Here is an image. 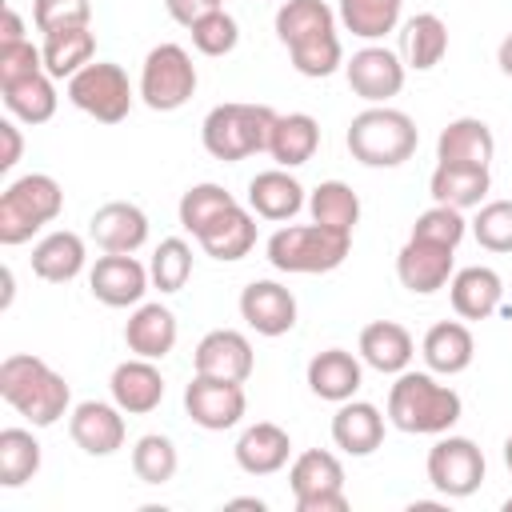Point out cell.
Segmentation results:
<instances>
[{
    "instance_id": "6da1fadb",
    "label": "cell",
    "mask_w": 512,
    "mask_h": 512,
    "mask_svg": "<svg viewBox=\"0 0 512 512\" xmlns=\"http://www.w3.org/2000/svg\"><path fill=\"white\" fill-rule=\"evenodd\" d=\"M0 396L20 416H28L36 428L56 424L68 412V400H72L64 376L52 372L40 356H28V352H16L0 364Z\"/></svg>"
},
{
    "instance_id": "7a4b0ae2",
    "label": "cell",
    "mask_w": 512,
    "mask_h": 512,
    "mask_svg": "<svg viewBox=\"0 0 512 512\" xmlns=\"http://www.w3.org/2000/svg\"><path fill=\"white\" fill-rule=\"evenodd\" d=\"M464 404L448 384H436L428 372H400L388 392V420L400 432L416 436H440L460 420Z\"/></svg>"
},
{
    "instance_id": "3957f363",
    "label": "cell",
    "mask_w": 512,
    "mask_h": 512,
    "mask_svg": "<svg viewBox=\"0 0 512 512\" xmlns=\"http://www.w3.org/2000/svg\"><path fill=\"white\" fill-rule=\"evenodd\" d=\"M416 144H420V132L412 116L388 104H372L348 124V152L368 168H396L416 152Z\"/></svg>"
},
{
    "instance_id": "277c9868",
    "label": "cell",
    "mask_w": 512,
    "mask_h": 512,
    "mask_svg": "<svg viewBox=\"0 0 512 512\" xmlns=\"http://www.w3.org/2000/svg\"><path fill=\"white\" fill-rule=\"evenodd\" d=\"M352 232H336L324 224H288L268 236V264L280 272H332L348 260Z\"/></svg>"
},
{
    "instance_id": "5b68a950",
    "label": "cell",
    "mask_w": 512,
    "mask_h": 512,
    "mask_svg": "<svg viewBox=\"0 0 512 512\" xmlns=\"http://www.w3.org/2000/svg\"><path fill=\"white\" fill-rule=\"evenodd\" d=\"M280 112H272L268 104H216L208 116H204V148L216 156V160H244V156H256V152H268V140H272V124H276Z\"/></svg>"
},
{
    "instance_id": "8992f818",
    "label": "cell",
    "mask_w": 512,
    "mask_h": 512,
    "mask_svg": "<svg viewBox=\"0 0 512 512\" xmlns=\"http://www.w3.org/2000/svg\"><path fill=\"white\" fill-rule=\"evenodd\" d=\"M64 208V192L48 172H28L12 180L0 196V244H24L32 232L52 224Z\"/></svg>"
},
{
    "instance_id": "52a82bcc",
    "label": "cell",
    "mask_w": 512,
    "mask_h": 512,
    "mask_svg": "<svg viewBox=\"0 0 512 512\" xmlns=\"http://www.w3.org/2000/svg\"><path fill=\"white\" fill-rule=\"evenodd\" d=\"M196 92V64L180 44H156L140 68V96L152 112H176Z\"/></svg>"
},
{
    "instance_id": "ba28073f",
    "label": "cell",
    "mask_w": 512,
    "mask_h": 512,
    "mask_svg": "<svg viewBox=\"0 0 512 512\" xmlns=\"http://www.w3.org/2000/svg\"><path fill=\"white\" fill-rule=\"evenodd\" d=\"M68 100L96 116L100 124H120L132 108V84H128V72L112 60H92L84 64L72 80H68Z\"/></svg>"
},
{
    "instance_id": "9c48e42d",
    "label": "cell",
    "mask_w": 512,
    "mask_h": 512,
    "mask_svg": "<svg viewBox=\"0 0 512 512\" xmlns=\"http://www.w3.org/2000/svg\"><path fill=\"white\" fill-rule=\"evenodd\" d=\"M428 480L440 496L464 500L484 484V452L468 436H440L428 452Z\"/></svg>"
},
{
    "instance_id": "30bf717a",
    "label": "cell",
    "mask_w": 512,
    "mask_h": 512,
    "mask_svg": "<svg viewBox=\"0 0 512 512\" xmlns=\"http://www.w3.org/2000/svg\"><path fill=\"white\" fill-rule=\"evenodd\" d=\"M184 408L192 416V424L208 428V432H224L232 424H240L248 400L244 388L236 380H220V376H192V384L184 388Z\"/></svg>"
},
{
    "instance_id": "8fae6325",
    "label": "cell",
    "mask_w": 512,
    "mask_h": 512,
    "mask_svg": "<svg viewBox=\"0 0 512 512\" xmlns=\"http://www.w3.org/2000/svg\"><path fill=\"white\" fill-rule=\"evenodd\" d=\"M148 268L132 256V252H104L96 264H92V296L108 308H128V304H140V296L148 292Z\"/></svg>"
},
{
    "instance_id": "7c38bea8",
    "label": "cell",
    "mask_w": 512,
    "mask_h": 512,
    "mask_svg": "<svg viewBox=\"0 0 512 512\" xmlns=\"http://www.w3.org/2000/svg\"><path fill=\"white\" fill-rule=\"evenodd\" d=\"M240 316L260 336H284L296 324V296L276 280H252L240 292Z\"/></svg>"
},
{
    "instance_id": "4fadbf2b",
    "label": "cell",
    "mask_w": 512,
    "mask_h": 512,
    "mask_svg": "<svg viewBox=\"0 0 512 512\" xmlns=\"http://www.w3.org/2000/svg\"><path fill=\"white\" fill-rule=\"evenodd\" d=\"M348 88L368 104H384L404 88V64L396 52L368 44L348 60Z\"/></svg>"
},
{
    "instance_id": "5bb4252c",
    "label": "cell",
    "mask_w": 512,
    "mask_h": 512,
    "mask_svg": "<svg viewBox=\"0 0 512 512\" xmlns=\"http://www.w3.org/2000/svg\"><path fill=\"white\" fill-rule=\"evenodd\" d=\"M452 252L444 244H428V240H412L396 252V276L408 292L416 296H432L436 288H444L452 280Z\"/></svg>"
},
{
    "instance_id": "9a60e30c",
    "label": "cell",
    "mask_w": 512,
    "mask_h": 512,
    "mask_svg": "<svg viewBox=\"0 0 512 512\" xmlns=\"http://www.w3.org/2000/svg\"><path fill=\"white\" fill-rule=\"evenodd\" d=\"M192 364L200 376H220V380L244 384L252 376V344L236 328H216L196 344Z\"/></svg>"
},
{
    "instance_id": "2e32d148",
    "label": "cell",
    "mask_w": 512,
    "mask_h": 512,
    "mask_svg": "<svg viewBox=\"0 0 512 512\" xmlns=\"http://www.w3.org/2000/svg\"><path fill=\"white\" fill-rule=\"evenodd\" d=\"M124 408L112 400H84L72 408V420H68V432L76 440V448H84L88 456H112L120 444H124Z\"/></svg>"
},
{
    "instance_id": "e0dca14e",
    "label": "cell",
    "mask_w": 512,
    "mask_h": 512,
    "mask_svg": "<svg viewBox=\"0 0 512 512\" xmlns=\"http://www.w3.org/2000/svg\"><path fill=\"white\" fill-rule=\"evenodd\" d=\"M108 388H112V400H116L128 416H144V412L160 408V400H164V376H160V368H156L152 360H144V356L116 364Z\"/></svg>"
},
{
    "instance_id": "ac0fdd59",
    "label": "cell",
    "mask_w": 512,
    "mask_h": 512,
    "mask_svg": "<svg viewBox=\"0 0 512 512\" xmlns=\"http://www.w3.org/2000/svg\"><path fill=\"white\" fill-rule=\"evenodd\" d=\"M448 296H452V308H456L460 320H488L500 308L504 280H500V272H492L484 264H472V268L452 272Z\"/></svg>"
},
{
    "instance_id": "d6986e66",
    "label": "cell",
    "mask_w": 512,
    "mask_h": 512,
    "mask_svg": "<svg viewBox=\"0 0 512 512\" xmlns=\"http://www.w3.org/2000/svg\"><path fill=\"white\" fill-rule=\"evenodd\" d=\"M332 440L348 456H372L384 444V416L368 400H344L332 416Z\"/></svg>"
},
{
    "instance_id": "ffe728a7",
    "label": "cell",
    "mask_w": 512,
    "mask_h": 512,
    "mask_svg": "<svg viewBox=\"0 0 512 512\" xmlns=\"http://www.w3.org/2000/svg\"><path fill=\"white\" fill-rule=\"evenodd\" d=\"M288 456H292V440L272 420H260V424L244 428V436L236 440V464L248 476H272L288 464Z\"/></svg>"
},
{
    "instance_id": "44dd1931",
    "label": "cell",
    "mask_w": 512,
    "mask_h": 512,
    "mask_svg": "<svg viewBox=\"0 0 512 512\" xmlns=\"http://www.w3.org/2000/svg\"><path fill=\"white\" fill-rule=\"evenodd\" d=\"M124 344L128 352L144 360H164L176 348V316L164 304H140L128 324H124Z\"/></svg>"
},
{
    "instance_id": "7402d4cb",
    "label": "cell",
    "mask_w": 512,
    "mask_h": 512,
    "mask_svg": "<svg viewBox=\"0 0 512 512\" xmlns=\"http://www.w3.org/2000/svg\"><path fill=\"white\" fill-rule=\"evenodd\" d=\"M92 240L104 252H136L148 240V216L136 204H128V200H112V204L96 208Z\"/></svg>"
},
{
    "instance_id": "603a6c76",
    "label": "cell",
    "mask_w": 512,
    "mask_h": 512,
    "mask_svg": "<svg viewBox=\"0 0 512 512\" xmlns=\"http://www.w3.org/2000/svg\"><path fill=\"white\" fill-rule=\"evenodd\" d=\"M492 152H496V136H492V128H488L484 120H476V116L452 120V124L440 132V140H436V160H440V164H480V168H488Z\"/></svg>"
},
{
    "instance_id": "cb8c5ba5",
    "label": "cell",
    "mask_w": 512,
    "mask_h": 512,
    "mask_svg": "<svg viewBox=\"0 0 512 512\" xmlns=\"http://www.w3.org/2000/svg\"><path fill=\"white\" fill-rule=\"evenodd\" d=\"M308 388L320 396V400H332V404H344L356 396L360 388V360L344 348H324L308 360Z\"/></svg>"
},
{
    "instance_id": "d4e9b609",
    "label": "cell",
    "mask_w": 512,
    "mask_h": 512,
    "mask_svg": "<svg viewBox=\"0 0 512 512\" xmlns=\"http://www.w3.org/2000/svg\"><path fill=\"white\" fill-rule=\"evenodd\" d=\"M360 356H364V364H372L376 372H396V376H400V372L412 364L416 344H412V336H408L404 324H396V320H372V324L360 332Z\"/></svg>"
},
{
    "instance_id": "484cf974",
    "label": "cell",
    "mask_w": 512,
    "mask_h": 512,
    "mask_svg": "<svg viewBox=\"0 0 512 512\" xmlns=\"http://www.w3.org/2000/svg\"><path fill=\"white\" fill-rule=\"evenodd\" d=\"M488 168L480 164H436L432 180H428V192L436 204H448V208H480V200L488 196Z\"/></svg>"
},
{
    "instance_id": "4316f807",
    "label": "cell",
    "mask_w": 512,
    "mask_h": 512,
    "mask_svg": "<svg viewBox=\"0 0 512 512\" xmlns=\"http://www.w3.org/2000/svg\"><path fill=\"white\" fill-rule=\"evenodd\" d=\"M248 208L264 220H292L304 208V188L284 168L256 172L252 184H248Z\"/></svg>"
},
{
    "instance_id": "83f0119b",
    "label": "cell",
    "mask_w": 512,
    "mask_h": 512,
    "mask_svg": "<svg viewBox=\"0 0 512 512\" xmlns=\"http://www.w3.org/2000/svg\"><path fill=\"white\" fill-rule=\"evenodd\" d=\"M420 352H424V364H428L432 372L456 376V372H464V368L472 364L476 340H472V332H468L460 320H440V324L428 328Z\"/></svg>"
},
{
    "instance_id": "f1b7e54d",
    "label": "cell",
    "mask_w": 512,
    "mask_h": 512,
    "mask_svg": "<svg viewBox=\"0 0 512 512\" xmlns=\"http://www.w3.org/2000/svg\"><path fill=\"white\" fill-rule=\"evenodd\" d=\"M196 240H200V248H204L212 260H240V256H248L252 244H256V220H252L248 208L232 204V208L220 212Z\"/></svg>"
},
{
    "instance_id": "f546056e",
    "label": "cell",
    "mask_w": 512,
    "mask_h": 512,
    "mask_svg": "<svg viewBox=\"0 0 512 512\" xmlns=\"http://www.w3.org/2000/svg\"><path fill=\"white\" fill-rule=\"evenodd\" d=\"M320 148V124L308 116V112H288V116H276L272 124V140H268V152L280 168H296V164H308Z\"/></svg>"
},
{
    "instance_id": "4dcf8cb0",
    "label": "cell",
    "mask_w": 512,
    "mask_h": 512,
    "mask_svg": "<svg viewBox=\"0 0 512 512\" xmlns=\"http://www.w3.org/2000/svg\"><path fill=\"white\" fill-rule=\"evenodd\" d=\"M84 268V240L76 232H48L36 248H32V272L48 284H68L72 276H80Z\"/></svg>"
},
{
    "instance_id": "1f68e13d",
    "label": "cell",
    "mask_w": 512,
    "mask_h": 512,
    "mask_svg": "<svg viewBox=\"0 0 512 512\" xmlns=\"http://www.w3.org/2000/svg\"><path fill=\"white\" fill-rule=\"evenodd\" d=\"M328 32H336V12L324 0H284L276 12V36L288 48L316 40V36H328Z\"/></svg>"
},
{
    "instance_id": "d6a6232c",
    "label": "cell",
    "mask_w": 512,
    "mask_h": 512,
    "mask_svg": "<svg viewBox=\"0 0 512 512\" xmlns=\"http://www.w3.org/2000/svg\"><path fill=\"white\" fill-rule=\"evenodd\" d=\"M44 72L56 80H72L84 64H92L96 52V36L88 28H60L44 36Z\"/></svg>"
},
{
    "instance_id": "836d02e7",
    "label": "cell",
    "mask_w": 512,
    "mask_h": 512,
    "mask_svg": "<svg viewBox=\"0 0 512 512\" xmlns=\"http://www.w3.org/2000/svg\"><path fill=\"white\" fill-rule=\"evenodd\" d=\"M448 52V24L436 12H420L404 24V56L416 72H428Z\"/></svg>"
},
{
    "instance_id": "e575fe53",
    "label": "cell",
    "mask_w": 512,
    "mask_h": 512,
    "mask_svg": "<svg viewBox=\"0 0 512 512\" xmlns=\"http://www.w3.org/2000/svg\"><path fill=\"white\" fill-rule=\"evenodd\" d=\"M0 92H4V108L24 124H44L56 112V88H52L48 72H36V76H24L16 84H4Z\"/></svg>"
},
{
    "instance_id": "d590c367",
    "label": "cell",
    "mask_w": 512,
    "mask_h": 512,
    "mask_svg": "<svg viewBox=\"0 0 512 512\" xmlns=\"http://www.w3.org/2000/svg\"><path fill=\"white\" fill-rule=\"evenodd\" d=\"M288 484H292V496H316V492H336L344 488V468L332 452L324 448H308L292 460V472H288Z\"/></svg>"
},
{
    "instance_id": "8d00e7d4",
    "label": "cell",
    "mask_w": 512,
    "mask_h": 512,
    "mask_svg": "<svg viewBox=\"0 0 512 512\" xmlns=\"http://www.w3.org/2000/svg\"><path fill=\"white\" fill-rule=\"evenodd\" d=\"M40 472V440L28 428H4L0 432V484L20 488Z\"/></svg>"
},
{
    "instance_id": "74e56055",
    "label": "cell",
    "mask_w": 512,
    "mask_h": 512,
    "mask_svg": "<svg viewBox=\"0 0 512 512\" xmlns=\"http://www.w3.org/2000/svg\"><path fill=\"white\" fill-rule=\"evenodd\" d=\"M308 208H312V220H316V224L336 228V232H352L356 220H360V196H356L344 180H324V184H316Z\"/></svg>"
},
{
    "instance_id": "f35d334b",
    "label": "cell",
    "mask_w": 512,
    "mask_h": 512,
    "mask_svg": "<svg viewBox=\"0 0 512 512\" xmlns=\"http://www.w3.org/2000/svg\"><path fill=\"white\" fill-rule=\"evenodd\" d=\"M404 0H340V24L360 40H380L396 28Z\"/></svg>"
},
{
    "instance_id": "ab89813d",
    "label": "cell",
    "mask_w": 512,
    "mask_h": 512,
    "mask_svg": "<svg viewBox=\"0 0 512 512\" xmlns=\"http://www.w3.org/2000/svg\"><path fill=\"white\" fill-rule=\"evenodd\" d=\"M236 200H232V192H224L220 184H192L184 196H180V228L184 232H192V236H200L220 212H228Z\"/></svg>"
},
{
    "instance_id": "60d3db41",
    "label": "cell",
    "mask_w": 512,
    "mask_h": 512,
    "mask_svg": "<svg viewBox=\"0 0 512 512\" xmlns=\"http://www.w3.org/2000/svg\"><path fill=\"white\" fill-rule=\"evenodd\" d=\"M176 464H180L176 444H172L168 436H160V432L140 436L136 448H132V472H136L144 484H168V480L176 476Z\"/></svg>"
},
{
    "instance_id": "b9f144b4",
    "label": "cell",
    "mask_w": 512,
    "mask_h": 512,
    "mask_svg": "<svg viewBox=\"0 0 512 512\" xmlns=\"http://www.w3.org/2000/svg\"><path fill=\"white\" fill-rule=\"evenodd\" d=\"M148 276L160 292H180L192 276V248L180 240V236H168L160 240V248L152 252V264H148Z\"/></svg>"
},
{
    "instance_id": "7bdbcfd3",
    "label": "cell",
    "mask_w": 512,
    "mask_h": 512,
    "mask_svg": "<svg viewBox=\"0 0 512 512\" xmlns=\"http://www.w3.org/2000/svg\"><path fill=\"white\" fill-rule=\"evenodd\" d=\"M464 232H468V220L460 216V208H448V204H432L412 224V240H428V244H444V248H456L464 240Z\"/></svg>"
},
{
    "instance_id": "ee69618b",
    "label": "cell",
    "mask_w": 512,
    "mask_h": 512,
    "mask_svg": "<svg viewBox=\"0 0 512 512\" xmlns=\"http://www.w3.org/2000/svg\"><path fill=\"white\" fill-rule=\"evenodd\" d=\"M288 52H292V68H296L300 76H312V80L332 76V72L340 68V56H344L336 32L316 36V40H304V44H296V48H288Z\"/></svg>"
},
{
    "instance_id": "f6af8a7d",
    "label": "cell",
    "mask_w": 512,
    "mask_h": 512,
    "mask_svg": "<svg viewBox=\"0 0 512 512\" xmlns=\"http://www.w3.org/2000/svg\"><path fill=\"white\" fill-rule=\"evenodd\" d=\"M472 232L480 240V248L488 252H512V200H488L480 204Z\"/></svg>"
},
{
    "instance_id": "bcb514c9",
    "label": "cell",
    "mask_w": 512,
    "mask_h": 512,
    "mask_svg": "<svg viewBox=\"0 0 512 512\" xmlns=\"http://www.w3.org/2000/svg\"><path fill=\"white\" fill-rule=\"evenodd\" d=\"M188 32H192L196 52H204V56H228V52L236 48V40H240V28H236V20H232L224 8L208 12V16L196 20Z\"/></svg>"
},
{
    "instance_id": "7dc6e473",
    "label": "cell",
    "mask_w": 512,
    "mask_h": 512,
    "mask_svg": "<svg viewBox=\"0 0 512 512\" xmlns=\"http://www.w3.org/2000/svg\"><path fill=\"white\" fill-rule=\"evenodd\" d=\"M32 20H36V28L44 36L60 32V28H88L92 4L88 0H36L32 4Z\"/></svg>"
},
{
    "instance_id": "c3c4849f",
    "label": "cell",
    "mask_w": 512,
    "mask_h": 512,
    "mask_svg": "<svg viewBox=\"0 0 512 512\" xmlns=\"http://www.w3.org/2000/svg\"><path fill=\"white\" fill-rule=\"evenodd\" d=\"M36 72H44V52L32 40H8V44H0V88L4 84H16L24 76H36Z\"/></svg>"
},
{
    "instance_id": "681fc988",
    "label": "cell",
    "mask_w": 512,
    "mask_h": 512,
    "mask_svg": "<svg viewBox=\"0 0 512 512\" xmlns=\"http://www.w3.org/2000/svg\"><path fill=\"white\" fill-rule=\"evenodd\" d=\"M164 4H168V16L176 24H184V28H192L196 20H204L208 12L220 8V0H164Z\"/></svg>"
},
{
    "instance_id": "f907efd6",
    "label": "cell",
    "mask_w": 512,
    "mask_h": 512,
    "mask_svg": "<svg viewBox=\"0 0 512 512\" xmlns=\"http://www.w3.org/2000/svg\"><path fill=\"white\" fill-rule=\"evenodd\" d=\"M344 508H348L344 488H336V492H316V496H296V512H344Z\"/></svg>"
},
{
    "instance_id": "816d5d0a",
    "label": "cell",
    "mask_w": 512,
    "mask_h": 512,
    "mask_svg": "<svg viewBox=\"0 0 512 512\" xmlns=\"http://www.w3.org/2000/svg\"><path fill=\"white\" fill-rule=\"evenodd\" d=\"M0 140H4V152H0V172H8V168L20 160V152H24L20 128H16L12 120H0Z\"/></svg>"
},
{
    "instance_id": "f5cc1de1",
    "label": "cell",
    "mask_w": 512,
    "mask_h": 512,
    "mask_svg": "<svg viewBox=\"0 0 512 512\" xmlns=\"http://www.w3.org/2000/svg\"><path fill=\"white\" fill-rule=\"evenodd\" d=\"M8 40H24V20L12 8H4V24H0V44H8Z\"/></svg>"
},
{
    "instance_id": "db71d44e",
    "label": "cell",
    "mask_w": 512,
    "mask_h": 512,
    "mask_svg": "<svg viewBox=\"0 0 512 512\" xmlns=\"http://www.w3.org/2000/svg\"><path fill=\"white\" fill-rule=\"evenodd\" d=\"M496 64H500V72L504 76H512V32L500 40V52H496Z\"/></svg>"
},
{
    "instance_id": "11a10c76",
    "label": "cell",
    "mask_w": 512,
    "mask_h": 512,
    "mask_svg": "<svg viewBox=\"0 0 512 512\" xmlns=\"http://www.w3.org/2000/svg\"><path fill=\"white\" fill-rule=\"evenodd\" d=\"M232 508H256V512H264V500H256V496H236Z\"/></svg>"
},
{
    "instance_id": "9f6ffc18",
    "label": "cell",
    "mask_w": 512,
    "mask_h": 512,
    "mask_svg": "<svg viewBox=\"0 0 512 512\" xmlns=\"http://www.w3.org/2000/svg\"><path fill=\"white\" fill-rule=\"evenodd\" d=\"M4 308L12 304V268H4V300H0Z\"/></svg>"
},
{
    "instance_id": "6f0895ef",
    "label": "cell",
    "mask_w": 512,
    "mask_h": 512,
    "mask_svg": "<svg viewBox=\"0 0 512 512\" xmlns=\"http://www.w3.org/2000/svg\"><path fill=\"white\" fill-rule=\"evenodd\" d=\"M504 464H508V472H512V436L504 440Z\"/></svg>"
},
{
    "instance_id": "680465c9",
    "label": "cell",
    "mask_w": 512,
    "mask_h": 512,
    "mask_svg": "<svg viewBox=\"0 0 512 512\" xmlns=\"http://www.w3.org/2000/svg\"><path fill=\"white\" fill-rule=\"evenodd\" d=\"M504 512H512V496H508V500H504Z\"/></svg>"
}]
</instances>
